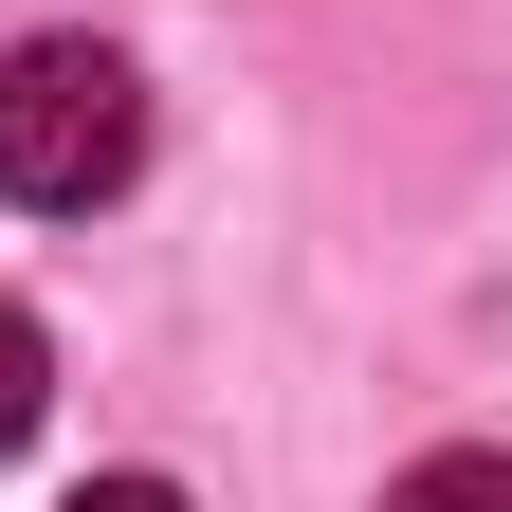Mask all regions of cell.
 Wrapping results in <instances>:
<instances>
[{
    "instance_id": "4",
    "label": "cell",
    "mask_w": 512,
    "mask_h": 512,
    "mask_svg": "<svg viewBox=\"0 0 512 512\" xmlns=\"http://www.w3.org/2000/svg\"><path fill=\"white\" fill-rule=\"evenodd\" d=\"M74 512H183V476H92Z\"/></svg>"
},
{
    "instance_id": "1",
    "label": "cell",
    "mask_w": 512,
    "mask_h": 512,
    "mask_svg": "<svg viewBox=\"0 0 512 512\" xmlns=\"http://www.w3.org/2000/svg\"><path fill=\"white\" fill-rule=\"evenodd\" d=\"M128 165H147V74H128L110 37H37V55H0V202L92 220Z\"/></svg>"
},
{
    "instance_id": "2",
    "label": "cell",
    "mask_w": 512,
    "mask_h": 512,
    "mask_svg": "<svg viewBox=\"0 0 512 512\" xmlns=\"http://www.w3.org/2000/svg\"><path fill=\"white\" fill-rule=\"evenodd\" d=\"M384 512H512V458H494V439H458V458L384 476Z\"/></svg>"
},
{
    "instance_id": "3",
    "label": "cell",
    "mask_w": 512,
    "mask_h": 512,
    "mask_svg": "<svg viewBox=\"0 0 512 512\" xmlns=\"http://www.w3.org/2000/svg\"><path fill=\"white\" fill-rule=\"evenodd\" d=\"M37 403H55V330H37L19 293H0V458L37 439Z\"/></svg>"
}]
</instances>
